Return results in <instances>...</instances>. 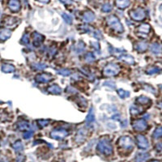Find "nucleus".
I'll use <instances>...</instances> for the list:
<instances>
[{
    "mask_svg": "<svg viewBox=\"0 0 162 162\" xmlns=\"http://www.w3.org/2000/svg\"><path fill=\"white\" fill-rule=\"evenodd\" d=\"M118 144L122 148L131 150V149L133 148L134 142L131 137H129V136H122L118 140Z\"/></svg>",
    "mask_w": 162,
    "mask_h": 162,
    "instance_id": "nucleus-4",
    "label": "nucleus"
},
{
    "mask_svg": "<svg viewBox=\"0 0 162 162\" xmlns=\"http://www.w3.org/2000/svg\"><path fill=\"white\" fill-rule=\"evenodd\" d=\"M139 32H140V34H148L150 32V29H151V27L150 25H148V24H143V25H140L139 27Z\"/></svg>",
    "mask_w": 162,
    "mask_h": 162,
    "instance_id": "nucleus-23",
    "label": "nucleus"
},
{
    "mask_svg": "<svg viewBox=\"0 0 162 162\" xmlns=\"http://www.w3.org/2000/svg\"><path fill=\"white\" fill-rule=\"evenodd\" d=\"M130 16H131V19L136 21H141L146 17V12L143 8L139 7V8L133 10L130 12Z\"/></svg>",
    "mask_w": 162,
    "mask_h": 162,
    "instance_id": "nucleus-5",
    "label": "nucleus"
},
{
    "mask_svg": "<svg viewBox=\"0 0 162 162\" xmlns=\"http://www.w3.org/2000/svg\"><path fill=\"white\" fill-rule=\"evenodd\" d=\"M105 85H108L109 87V88H111V89H115V84H113V82H106V83H105Z\"/></svg>",
    "mask_w": 162,
    "mask_h": 162,
    "instance_id": "nucleus-43",
    "label": "nucleus"
},
{
    "mask_svg": "<svg viewBox=\"0 0 162 162\" xmlns=\"http://www.w3.org/2000/svg\"><path fill=\"white\" fill-rule=\"evenodd\" d=\"M155 148L158 152H162V143H158L156 145Z\"/></svg>",
    "mask_w": 162,
    "mask_h": 162,
    "instance_id": "nucleus-41",
    "label": "nucleus"
},
{
    "mask_svg": "<svg viewBox=\"0 0 162 162\" xmlns=\"http://www.w3.org/2000/svg\"><path fill=\"white\" fill-rule=\"evenodd\" d=\"M160 69L156 67H150L147 70V73L149 74V75H152V74H156L160 72Z\"/></svg>",
    "mask_w": 162,
    "mask_h": 162,
    "instance_id": "nucleus-34",
    "label": "nucleus"
},
{
    "mask_svg": "<svg viewBox=\"0 0 162 162\" xmlns=\"http://www.w3.org/2000/svg\"><path fill=\"white\" fill-rule=\"evenodd\" d=\"M150 162H160V161H158V160H151Z\"/></svg>",
    "mask_w": 162,
    "mask_h": 162,
    "instance_id": "nucleus-46",
    "label": "nucleus"
},
{
    "mask_svg": "<svg viewBox=\"0 0 162 162\" xmlns=\"http://www.w3.org/2000/svg\"><path fill=\"white\" fill-rule=\"evenodd\" d=\"M94 20H95V15H94L93 12L91 11H86V12L84 14V16H83V20H84L85 23H91L93 22Z\"/></svg>",
    "mask_w": 162,
    "mask_h": 162,
    "instance_id": "nucleus-13",
    "label": "nucleus"
},
{
    "mask_svg": "<svg viewBox=\"0 0 162 162\" xmlns=\"http://www.w3.org/2000/svg\"><path fill=\"white\" fill-rule=\"evenodd\" d=\"M12 148L16 152H22L24 150V145H23L22 142L20 140H18V141H16L12 144Z\"/></svg>",
    "mask_w": 162,
    "mask_h": 162,
    "instance_id": "nucleus-25",
    "label": "nucleus"
},
{
    "mask_svg": "<svg viewBox=\"0 0 162 162\" xmlns=\"http://www.w3.org/2000/svg\"><path fill=\"white\" fill-rule=\"evenodd\" d=\"M130 111H131V113L132 115H137V114L141 113V110L140 109V108H138L136 106H131Z\"/></svg>",
    "mask_w": 162,
    "mask_h": 162,
    "instance_id": "nucleus-35",
    "label": "nucleus"
},
{
    "mask_svg": "<svg viewBox=\"0 0 162 162\" xmlns=\"http://www.w3.org/2000/svg\"><path fill=\"white\" fill-rule=\"evenodd\" d=\"M87 135H88V131L85 128L80 129V131L77 132V135L76 136V142L78 144L84 143L86 140Z\"/></svg>",
    "mask_w": 162,
    "mask_h": 162,
    "instance_id": "nucleus-10",
    "label": "nucleus"
},
{
    "mask_svg": "<svg viewBox=\"0 0 162 162\" xmlns=\"http://www.w3.org/2000/svg\"><path fill=\"white\" fill-rule=\"evenodd\" d=\"M57 72L62 76H69L71 74V71L68 69H60Z\"/></svg>",
    "mask_w": 162,
    "mask_h": 162,
    "instance_id": "nucleus-31",
    "label": "nucleus"
},
{
    "mask_svg": "<svg viewBox=\"0 0 162 162\" xmlns=\"http://www.w3.org/2000/svg\"><path fill=\"white\" fill-rule=\"evenodd\" d=\"M95 121V114H94V110L93 108L91 107L89 111V113H88V116H87L86 118V122L87 123H92Z\"/></svg>",
    "mask_w": 162,
    "mask_h": 162,
    "instance_id": "nucleus-24",
    "label": "nucleus"
},
{
    "mask_svg": "<svg viewBox=\"0 0 162 162\" xmlns=\"http://www.w3.org/2000/svg\"><path fill=\"white\" fill-rule=\"evenodd\" d=\"M97 151L104 155L109 156L113 153V146L111 144L110 140L107 138H102L98 142Z\"/></svg>",
    "mask_w": 162,
    "mask_h": 162,
    "instance_id": "nucleus-1",
    "label": "nucleus"
},
{
    "mask_svg": "<svg viewBox=\"0 0 162 162\" xmlns=\"http://www.w3.org/2000/svg\"><path fill=\"white\" fill-rule=\"evenodd\" d=\"M17 127L20 131H25L29 127V122H26V121H20L17 123Z\"/></svg>",
    "mask_w": 162,
    "mask_h": 162,
    "instance_id": "nucleus-26",
    "label": "nucleus"
},
{
    "mask_svg": "<svg viewBox=\"0 0 162 162\" xmlns=\"http://www.w3.org/2000/svg\"><path fill=\"white\" fill-rule=\"evenodd\" d=\"M38 126H39V127L43 128V127H47V126L49 125V120H45V119L38 120Z\"/></svg>",
    "mask_w": 162,
    "mask_h": 162,
    "instance_id": "nucleus-32",
    "label": "nucleus"
},
{
    "mask_svg": "<svg viewBox=\"0 0 162 162\" xmlns=\"http://www.w3.org/2000/svg\"><path fill=\"white\" fill-rule=\"evenodd\" d=\"M43 40H44V37L41 34L34 32V34H33V44H34V46H40L42 44Z\"/></svg>",
    "mask_w": 162,
    "mask_h": 162,
    "instance_id": "nucleus-11",
    "label": "nucleus"
},
{
    "mask_svg": "<svg viewBox=\"0 0 162 162\" xmlns=\"http://www.w3.org/2000/svg\"><path fill=\"white\" fill-rule=\"evenodd\" d=\"M60 2H62V3H65V4H71L72 3L71 0H60Z\"/></svg>",
    "mask_w": 162,
    "mask_h": 162,
    "instance_id": "nucleus-44",
    "label": "nucleus"
},
{
    "mask_svg": "<svg viewBox=\"0 0 162 162\" xmlns=\"http://www.w3.org/2000/svg\"><path fill=\"white\" fill-rule=\"evenodd\" d=\"M118 94L119 96L120 97L122 98V99H124L126 97H128L129 96H130V93L127 91H125L123 89H118Z\"/></svg>",
    "mask_w": 162,
    "mask_h": 162,
    "instance_id": "nucleus-30",
    "label": "nucleus"
},
{
    "mask_svg": "<svg viewBox=\"0 0 162 162\" xmlns=\"http://www.w3.org/2000/svg\"><path fill=\"white\" fill-rule=\"evenodd\" d=\"M85 60H86L88 62H89V63H91V62L95 61V56H94L93 53H86V55H85Z\"/></svg>",
    "mask_w": 162,
    "mask_h": 162,
    "instance_id": "nucleus-33",
    "label": "nucleus"
},
{
    "mask_svg": "<svg viewBox=\"0 0 162 162\" xmlns=\"http://www.w3.org/2000/svg\"><path fill=\"white\" fill-rule=\"evenodd\" d=\"M68 135V132H67L66 130L62 128H58V129H54L53 131L50 132V137L53 140H62V139H64L66 136Z\"/></svg>",
    "mask_w": 162,
    "mask_h": 162,
    "instance_id": "nucleus-6",
    "label": "nucleus"
},
{
    "mask_svg": "<svg viewBox=\"0 0 162 162\" xmlns=\"http://www.w3.org/2000/svg\"><path fill=\"white\" fill-rule=\"evenodd\" d=\"M62 17L63 18V20L66 21V23L69 24V25H71L72 24V21H73V18L71 15H69L67 13H62Z\"/></svg>",
    "mask_w": 162,
    "mask_h": 162,
    "instance_id": "nucleus-29",
    "label": "nucleus"
},
{
    "mask_svg": "<svg viewBox=\"0 0 162 162\" xmlns=\"http://www.w3.org/2000/svg\"><path fill=\"white\" fill-rule=\"evenodd\" d=\"M85 43L82 42V41L79 42V44H78V46H77L78 52H79V53H80V52L84 51V50H85Z\"/></svg>",
    "mask_w": 162,
    "mask_h": 162,
    "instance_id": "nucleus-39",
    "label": "nucleus"
},
{
    "mask_svg": "<svg viewBox=\"0 0 162 162\" xmlns=\"http://www.w3.org/2000/svg\"><path fill=\"white\" fill-rule=\"evenodd\" d=\"M112 9H113V7H112V6L109 3H105V4H104L102 6L101 10L104 12H109V11H112Z\"/></svg>",
    "mask_w": 162,
    "mask_h": 162,
    "instance_id": "nucleus-36",
    "label": "nucleus"
},
{
    "mask_svg": "<svg viewBox=\"0 0 162 162\" xmlns=\"http://www.w3.org/2000/svg\"><path fill=\"white\" fill-rule=\"evenodd\" d=\"M149 157V154L146 152L138 153L136 156V162H144Z\"/></svg>",
    "mask_w": 162,
    "mask_h": 162,
    "instance_id": "nucleus-21",
    "label": "nucleus"
},
{
    "mask_svg": "<svg viewBox=\"0 0 162 162\" xmlns=\"http://www.w3.org/2000/svg\"><path fill=\"white\" fill-rule=\"evenodd\" d=\"M150 50L152 53H154L156 55H158V54H160L162 53V47L158 43H153L150 46Z\"/></svg>",
    "mask_w": 162,
    "mask_h": 162,
    "instance_id": "nucleus-14",
    "label": "nucleus"
},
{
    "mask_svg": "<svg viewBox=\"0 0 162 162\" xmlns=\"http://www.w3.org/2000/svg\"><path fill=\"white\" fill-rule=\"evenodd\" d=\"M118 59L124 61V62H126L127 63H128V64H134V63H135V59H134L133 57L127 54V53H124L123 54H122V55L118 58Z\"/></svg>",
    "mask_w": 162,
    "mask_h": 162,
    "instance_id": "nucleus-16",
    "label": "nucleus"
},
{
    "mask_svg": "<svg viewBox=\"0 0 162 162\" xmlns=\"http://www.w3.org/2000/svg\"><path fill=\"white\" fill-rule=\"evenodd\" d=\"M120 71V67L115 63H109L103 70V73L105 76H117Z\"/></svg>",
    "mask_w": 162,
    "mask_h": 162,
    "instance_id": "nucleus-3",
    "label": "nucleus"
},
{
    "mask_svg": "<svg viewBox=\"0 0 162 162\" xmlns=\"http://www.w3.org/2000/svg\"><path fill=\"white\" fill-rule=\"evenodd\" d=\"M107 24L118 33H122L124 31L123 26H122L119 19L117 16H109V17L107 18Z\"/></svg>",
    "mask_w": 162,
    "mask_h": 162,
    "instance_id": "nucleus-2",
    "label": "nucleus"
},
{
    "mask_svg": "<svg viewBox=\"0 0 162 162\" xmlns=\"http://www.w3.org/2000/svg\"><path fill=\"white\" fill-rule=\"evenodd\" d=\"M131 2L130 0H116L115 4L116 6L120 9H125L130 5Z\"/></svg>",
    "mask_w": 162,
    "mask_h": 162,
    "instance_id": "nucleus-20",
    "label": "nucleus"
},
{
    "mask_svg": "<svg viewBox=\"0 0 162 162\" xmlns=\"http://www.w3.org/2000/svg\"><path fill=\"white\" fill-rule=\"evenodd\" d=\"M33 135H34V132L32 131H25V133H24V135H23V137L25 138V140H29V139H30V138L33 136Z\"/></svg>",
    "mask_w": 162,
    "mask_h": 162,
    "instance_id": "nucleus-38",
    "label": "nucleus"
},
{
    "mask_svg": "<svg viewBox=\"0 0 162 162\" xmlns=\"http://www.w3.org/2000/svg\"><path fill=\"white\" fill-rule=\"evenodd\" d=\"M8 7L11 11L17 12L20 11V7H21L20 0H9Z\"/></svg>",
    "mask_w": 162,
    "mask_h": 162,
    "instance_id": "nucleus-12",
    "label": "nucleus"
},
{
    "mask_svg": "<svg viewBox=\"0 0 162 162\" xmlns=\"http://www.w3.org/2000/svg\"><path fill=\"white\" fill-rule=\"evenodd\" d=\"M33 66H34V68L37 69V70H39V71L44 70V69L46 68V65L43 64V63H35V64H34Z\"/></svg>",
    "mask_w": 162,
    "mask_h": 162,
    "instance_id": "nucleus-37",
    "label": "nucleus"
},
{
    "mask_svg": "<svg viewBox=\"0 0 162 162\" xmlns=\"http://www.w3.org/2000/svg\"><path fill=\"white\" fill-rule=\"evenodd\" d=\"M17 24V19L15 17H7L4 21L5 26L13 27Z\"/></svg>",
    "mask_w": 162,
    "mask_h": 162,
    "instance_id": "nucleus-22",
    "label": "nucleus"
},
{
    "mask_svg": "<svg viewBox=\"0 0 162 162\" xmlns=\"http://www.w3.org/2000/svg\"><path fill=\"white\" fill-rule=\"evenodd\" d=\"M38 1H39V2H42V3H48L49 0H38Z\"/></svg>",
    "mask_w": 162,
    "mask_h": 162,
    "instance_id": "nucleus-45",
    "label": "nucleus"
},
{
    "mask_svg": "<svg viewBox=\"0 0 162 162\" xmlns=\"http://www.w3.org/2000/svg\"><path fill=\"white\" fill-rule=\"evenodd\" d=\"M133 129L136 131H144L148 128V123L144 119L140 118V119L135 120L132 123Z\"/></svg>",
    "mask_w": 162,
    "mask_h": 162,
    "instance_id": "nucleus-7",
    "label": "nucleus"
},
{
    "mask_svg": "<svg viewBox=\"0 0 162 162\" xmlns=\"http://www.w3.org/2000/svg\"><path fill=\"white\" fill-rule=\"evenodd\" d=\"M52 79H53V76L47 73L38 74V75L35 76L36 82L41 83V84H45V83L49 82Z\"/></svg>",
    "mask_w": 162,
    "mask_h": 162,
    "instance_id": "nucleus-8",
    "label": "nucleus"
},
{
    "mask_svg": "<svg viewBox=\"0 0 162 162\" xmlns=\"http://www.w3.org/2000/svg\"><path fill=\"white\" fill-rule=\"evenodd\" d=\"M22 43L25 45H28L29 43V34H25L22 38Z\"/></svg>",
    "mask_w": 162,
    "mask_h": 162,
    "instance_id": "nucleus-40",
    "label": "nucleus"
},
{
    "mask_svg": "<svg viewBox=\"0 0 162 162\" xmlns=\"http://www.w3.org/2000/svg\"><path fill=\"white\" fill-rule=\"evenodd\" d=\"M48 92L52 94H54V95H59L62 93V89L58 85H53L48 88Z\"/></svg>",
    "mask_w": 162,
    "mask_h": 162,
    "instance_id": "nucleus-19",
    "label": "nucleus"
},
{
    "mask_svg": "<svg viewBox=\"0 0 162 162\" xmlns=\"http://www.w3.org/2000/svg\"><path fill=\"white\" fill-rule=\"evenodd\" d=\"M11 30H9V29H2V30L0 31V40L2 41H4L9 39V38H11Z\"/></svg>",
    "mask_w": 162,
    "mask_h": 162,
    "instance_id": "nucleus-15",
    "label": "nucleus"
},
{
    "mask_svg": "<svg viewBox=\"0 0 162 162\" xmlns=\"http://www.w3.org/2000/svg\"><path fill=\"white\" fill-rule=\"evenodd\" d=\"M135 49L137 50L138 52H142L146 51L147 49H148V44L144 41H140V42H137L135 45Z\"/></svg>",
    "mask_w": 162,
    "mask_h": 162,
    "instance_id": "nucleus-17",
    "label": "nucleus"
},
{
    "mask_svg": "<svg viewBox=\"0 0 162 162\" xmlns=\"http://www.w3.org/2000/svg\"><path fill=\"white\" fill-rule=\"evenodd\" d=\"M162 136V127H158L155 129L153 134H152V137L154 139H158Z\"/></svg>",
    "mask_w": 162,
    "mask_h": 162,
    "instance_id": "nucleus-28",
    "label": "nucleus"
},
{
    "mask_svg": "<svg viewBox=\"0 0 162 162\" xmlns=\"http://www.w3.org/2000/svg\"><path fill=\"white\" fill-rule=\"evenodd\" d=\"M1 70L4 73H11V72H14V71H16V68H15L13 65L5 63V64L2 65Z\"/></svg>",
    "mask_w": 162,
    "mask_h": 162,
    "instance_id": "nucleus-18",
    "label": "nucleus"
},
{
    "mask_svg": "<svg viewBox=\"0 0 162 162\" xmlns=\"http://www.w3.org/2000/svg\"><path fill=\"white\" fill-rule=\"evenodd\" d=\"M137 102L140 105H147L149 102H151V101L148 97H147L145 96H140L137 98Z\"/></svg>",
    "mask_w": 162,
    "mask_h": 162,
    "instance_id": "nucleus-27",
    "label": "nucleus"
},
{
    "mask_svg": "<svg viewBox=\"0 0 162 162\" xmlns=\"http://www.w3.org/2000/svg\"><path fill=\"white\" fill-rule=\"evenodd\" d=\"M136 142H137L138 147L141 149H146L148 148V141L146 137L142 135H138L136 136Z\"/></svg>",
    "mask_w": 162,
    "mask_h": 162,
    "instance_id": "nucleus-9",
    "label": "nucleus"
},
{
    "mask_svg": "<svg viewBox=\"0 0 162 162\" xmlns=\"http://www.w3.org/2000/svg\"><path fill=\"white\" fill-rule=\"evenodd\" d=\"M91 44L93 45V48L96 49V50H97V51L100 50V45H99V43L95 41V42H91Z\"/></svg>",
    "mask_w": 162,
    "mask_h": 162,
    "instance_id": "nucleus-42",
    "label": "nucleus"
}]
</instances>
